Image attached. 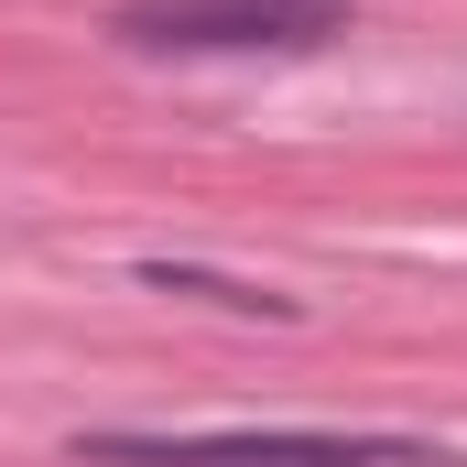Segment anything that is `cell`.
Masks as SVG:
<instances>
[{
    "label": "cell",
    "instance_id": "cell-1",
    "mask_svg": "<svg viewBox=\"0 0 467 467\" xmlns=\"http://www.w3.org/2000/svg\"><path fill=\"white\" fill-rule=\"evenodd\" d=\"M88 467H467L413 435H77Z\"/></svg>",
    "mask_w": 467,
    "mask_h": 467
},
{
    "label": "cell",
    "instance_id": "cell-2",
    "mask_svg": "<svg viewBox=\"0 0 467 467\" xmlns=\"http://www.w3.org/2000/svg\"><path fill=\"white\" fill-rule=\"evenodd\" d=\"M348 22V0H119V44L130 55H283V44H327Z\"/></svg>",
    "mask_w": 467,
    "mask_h": 467
},
{
    "label": "cell",
    "instance_id": "cell-3",
    "mask_svg": "<svg viewBox=\"0 0 467 467\" xmlns=\"http://www.w3.org/2000/svg\"><path fill=\"white\" fill-rule=\"evenodd\" d=\"M163 294H207V305H239V316H283V294H261V283H229V272H185V261H141Z\"/></svg>",
    "mask_w": 467,
    "mask_h": 467
}]
</instances>
